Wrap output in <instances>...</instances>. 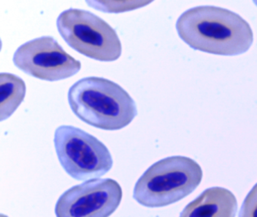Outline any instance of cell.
<instances>
[{"mask_svg":"<svg viewBox=\"0 0 257 217\" xmlns=\"http://www.w3.org/2000/svg\"><path fill=\"white\" fill-rule=\"evenodd\" d=\"M180 37L191 48L218 55L248 51L253 34L240 15L216 6H198L182 14L176 24Z\"/></svg>","mask_w":257,"mask_h":217,"instance_id":"cell-1","label":"cell"},{"mask_svg":"<svg viewBox=\"0 0 257 217\" xmlns=\"http://www.w3.org/2000/svg\"><path fill=\"white\" fill-rule=\"evenodd\" d=\"M91 7L97 10L103 11L108 13H119L125 11L138 9L149 4L150 2L144 1H124V2H103L87 1Z\"/></svg>","mask_w":257,"mask_h":217,"instance_id":"cell-10","label":"cell"},{"mask_svg":"<svg viewBox=\"0 0 257 217\" xmlns=\"http://www.w3.org/2000/svg\"><path fill=\"white\" fill-rule=\"evenodd\" d=\"M239 217H257V183L243 200Z\"/></svg>","mask_w":257,"mask_h":217,"instance_id":"cell-11","label":"cell"},{"mask_svg":"<svg viewBox=\"0 0 257 217\" xmlns=\"http://www.w3.org/2000/svg\"><path fill=\"white\" fill-rule=\"evenodd\" d=\"M122 190L112 179H94L72 187L58 199L57 217H109L121 203Z\"/></svg>","mask_w":257,"mask_h":217,"instance_id":"cell-7","label":"cell"},{"mask_svg":"<svg viewBox=\"0 0 257 217\" xmlns=\"http://www.w3.org/2000/svg\"><path fill=\"white\" fill-rule=\"evenodd\" d=\"M13 63L25 73L49 81L73 76L82 66L51 36L37 38L21 45L15 52Z\"/></svg>","mask_w":257,"mask_h":217,"instance_id":"cell-6","label":"cell"},{"mask_svg":"<svg viewBox=\"0 0 257 217\" xmlns=\"http://www.w3.org/2000/svg\"><path fill=\"white\" fill-rule=\"evenodd\" d=\"M202 176L201 166L192 158L168 157L146 170L135 185L133 197L147 207L168 206L191 194Z\"/></svg>","mask_w":257,"mask_h":217,"instance_id":"cell-3","label":"cell"},{"mask_svg":"<svg viewBox=\"0 0 257 217\" xmlns=\"http://www.w3.org/2000/svg\"><path fill=\"white\" fill-rule=\"evenodd\" d=\"M63 39L73 49L99 61H115L121 54V44L115 30L88 11L70 9L57 20Z\"/></svg>","mask_w":257,"mask_h":217,"instance_id":"cell-4","label":"cell"},{"mask_svg":"<svg viewBox=\"0 0 257 217\" xmlns=\"http://www.w3.org/2000/svg\"><path fill=\"white\" fill-rule=\"evenodd\" d=\"M68 102L82 122L106 131L127 127L138 115L136 103L125 90L99 77L76 81L69 90Z\"/></svg>","mask_w":257,"mask_h":217,"instance_id":"cell-2","label":"cell"},{"mask_svg":"<svg viewBox=\"0 0 257 217\" xmlns=\"http://www.w3.org/2000/svg\"><path fill=\"white\" fill-rule=\"evenodd\" d=\"M26 94L23 79L13 74H0V120L8 119L19 108Z\"/></svg>","mask_w":257,"mask_h":217,"instance_id":"cell-9","label":"cell"},{"mask_svg":"<svg viewBox=\"0 0 257 217\" xmlns=\"http://www.w3.org/2000/svg\"><path fill=\"white\" fill-rule=\"evenodd\" d=\"M54 143L60 164L73 179H99L112 168L113 161L107 147L80 128L58 127Z\"/></svg>","mask_w":257,"mask_h":217,"instance_id":"cell-5","label":"cell"},{"mask_svg":"<svg viewBox=\"0 0 257 217\" xmlns=\"http://www.w3.org/2000/svg\"><path fill=\"white\" fill-rule=\"evenodd\" d=\"M237 208V200L231 191L212 187L188 203L180 217H234Z\"/></svg>","mask_w":257,"mask_h":217,"instance_id":"cell-8","label":"cell"}]
</instances>
